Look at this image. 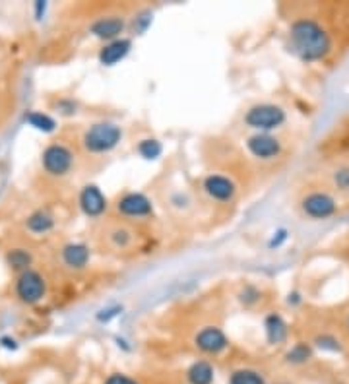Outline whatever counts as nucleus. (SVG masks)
<instances>
[{"label":"nucleus","instance_id":"aec40b11","mask_svg":"<svg viewBox=\"0 0 349 384\" xmlns=\"http://www.w3.org/2000/svg\"><path fill=\"white\" fill-rule=\"evenodd\" d=\"M8 264H10L14 270H27V266L32 264V256L30 253H25L23 248H14L8 253Z\"/></svg>","mask_w":349,"mask_h":384},{"label":"nucleus","instance_id":"6ab92c4d","mask_svg":"<svg viewBox=\"0 0 349 384\" xmlns=\"http://www.w3.org/2000/svg\"><path fill=\"white\" fill-rule=\"evenodd\" d=\"M25 122H30L33 128L37 130H43V132H53L55 130V120L51 117H47L43 113H37V111H32L25 115Z\"/></svg>","mask_w":349,"mask_h":384},{"label":"nucleus","instance_id":"5701e85b","mask_svg":"<svg viewBox=\"0 0 349 384\" xmlns=\"http://www.w3.org/2000/svg\"><path fill=\"white\" fill-rule=\"evenodd\" d=\"M317 345L322 350H330V352H339V341L330 338V336H320L317 338Z\"/></svg>","mask_w":349,"mask_h":384},{"label":"nucleus","instance_id":"1a4fd4ad","mask_svg":"<svg viewBox=\"0 0 349 384\" xmlns=\"http://www.w3.org/2000/svg\"><path fill=\"white\" fill-rule=\"evenodd\" d=\"M247 146L251 149L252 156H256V158H260V160H272V158H275V156L280 153V149H282L280 140L273 138L270 134H266V132L249 138Z\"/></svg>","mask_w":349,"mask_h":384},{"label":"nucleus","instance_id":"423d86ee","mask_svg":"<svg viewBox=\"0 0 349 384\" xmlns=\"http://www.w3.org/2000/svg\"><path fill=\"white\" fill-rule=\"evenodd\" d=\"M303 212L315 220H326L336 213V202L326 192H313L303 200Z\"/></svg>","mask_w":349,"mask_h":384},{"label":"nucleus","instance_id":"412c9836","mask_svg":"<svg viewBox=\"0 0 349 384\" xmlns=\"http://www.w3.org/2000/svg\"><path fill=\"white\" fill-rule=\"evenodd\" d=\"M138 151H140V156L146 158V160H155V158L161 156L164 148H161V144L157 140H142L140 146H138Z\"/></svg>","mask_w":349,"mask_h":384},{"label":"nucleus","instance_id":"f03ea898","mask_svg":"<svg viewBox=\"0 0 349 384\" xmlns=\"http://www.w3.org/2000/svg\"><path fill=\"white\" fill-rule=\"evenodd\" d=\"M122 138V132L113 122H98L89 127L84 134V146L91 153H105L111 151Z\"/></svg>","mask_w":349,"mask_h":384},{"label":"nucleus","instance_id":"9b49d317","mask_svg":"<svg viewBox=\"0 0 349 384\" xmlns=\"http://www.w3.org/2000/svg\"><path fill=\"white\" fill-rule=\"evenodd\" d=\"M204 189L214 200H219V202H227L235 194L233 181L227 179V177H223V175H210L204 181Z\"/></svg>","mask_w":349,"mask_h":384},{"label":"nucleus","instance_id":"393cba45","mask_svg":"<svg viewBox=\"0 0 349 384\" xmlns=\"http://www.w3.org/2000/svg\"><path fill=\"white\" fill-rule=\"evenodd\" d=\"M105 384H138L134 378H131L128 374H122V373H115L111 374L109 378L105 381Z\"/></svg>","mask_w":349,"mask_h":384},{"label":"nucleus","instance_id":"0eeeda50","mask_svg":"<svg viewBox=\"0 0 349 384\" xmlns=\"http://www.w3.org/2000/svg\"><path fill=\"white\" fill-rule=\"evenodd\" d=\"M80 208L89 217H98L107 210V200L95 184H87L84 186V191L80 192Z\"/></svg>","mask_w":349,"mask_h":384},{"label":"nucleus","instance_id":"2eb2a0df","mask_svg":"<svg viewBox=\"0 0 349 384\" xmlns=\"http://www.w3.org/2000/svg\"><path fill=\"white\" fill-rule=\"evenodd\" d=\"M214 367L207 361H196L190 365V369L186 371V381L188 384H212L214 383Z\"/></svg>","mask_w":349,"mask_h":384},{"label":"nucleus","instance_id":"dca6fc26","mask_svg":"<svg viewBox=\"0 0 349 384\" xmlns=\"http://www.w3.org/2000/svg\"><path fill=\"white\" fill-rule=\"evenodd\" d=\"M266 336L272 343H282L287 338V326L278 314H270L266 319Z\"/></svg>","mask_w":349,"mask_h":384},{"label":"nucleus","instance_id":"4be33fe9","mask_svg":"<svg viewBox=\"0 0 349 384\" xmlns=\"http://www.w3.org/2000/svg\"><path fill=\"white\" fill-rule=\"evenodd\" d=\"M311 359V350L305 343H297L291 348V352L287 353V361L289 363H305Z\"/></svg>","mask_w":349,"mask_h":384},{"label":"nucleus","instance_id":"39448f33","mask_svg":"<svg viewBox=\"0 0 349 384\" xmlns=\"http://www.w3.org/2000/svg\"><path fill=\"white\" fill-rule=\"evenodd\" d=\"M43 167L49 175H55V177H60V175H66L72 163H74V156L72 151L63 146V144H53L43 151Z\"/></svg>","mask_w":349,"mask_h":384},{"label":"nucleus","instance_id":"20e7f679","mask_svg":"<svg viewBox=\"0 0 349 384\" xmlns=\"http://www.w3.org/2000/svg\"><path fill=\"white\" fill-rule=\"evenodd\" d=\"M45 279L41 274L33 272V270H25L20 274L18 281H16V295L20 297L22 303L25 305H35L45 297Z\"/></svg>","mask_w":349,"mask_h":384},{"label":"nucleus","instance_id":"9d476101","mask_svg":"<svg viewBox=\"0 0 349 384\" xmlns=\"http://www.w3.org/2000/svg\"><path fill=\"white\" fill-rule=\"evenodd\" d=\"M119 212L131 217H142L152 213V202L138 192H131L119 200Z\"/></svg>","mask_w":349,"mask_h":384},{"label":"nucleus","instance_id":"4468645a","mask_svg":"<svg viewBox=\"0 0 349 384\" xmlns=\"http://www.w3.org/2000/svg\"><path fill=\"white\" fill-rule=\"evenodd\" d=\"M63 260H65L66 266L80 270L89 262V248L86 245H80V243L66 245L63 248Z\"/></svg>","mask_w":349,"mask_h":384},{"label":"nucleus","instance_id":"f8f14e48","mask_svg":"<svg viewBox=\"0 0 349 384\" xmlns=\"http://www.w3.org/2000/svg\"><path fill=\"white\" fill-rule=\"evenodd\" d=\"M131 51V41L128 39H117V41H111L109 45H105L99 53V61L105 66H113L117 64L120 58H124Z\"/></svg>","mask_w":349,"mask_h":384},{"label":"nucleus","instance_id":"f257e3e1","mask_svg":"<svg viewBox=\"0 0 349 384\" xmlns=\"http://www.w3.org/2000/svg\"><path fill=\"white\" fill-rule=\"evenodd\" d=\"M293 51L303 61H320L330 53V37L315 20H297L291 25Z\"/></svg>","mask_w":349,"mask_h":384},{"label":"nucleus","instance_id":"ddd939ff","mask_svg":"<svg viewBox=\"0 0 349 384\" xmlns=\"http://www.w3.org/2000/svg\"><path fill=\"white\" fill-rule=\"evenodd\" d=\"M124 30V21L120 18H101L91 25V33L99 39H113L117 41L120 33Z\"/></svg>","mask_w":349,"mask_h":384},{"label":"nucleus","instance_id":"b1692460","mask_svg":"<svg viewBox=\"0 0 349 384\" xmlns=\"http://www.w3.org/2000/svg\"><path fill=\"white\" fill-rule=\"evenodd\" d=\"M113 241L117 246H126L131 243V233L126 229H115L113 231Z\"/></svg>","mask_w":349,"mask_h":384},{"label":"nucleus","instance_id":"f3484780","mask_svg":"<svg viewBox=\"0 0 349 384\" xmlns=\"http://www.w3.org/2000/svg\"><path fill=\"white\" fill-rule=\"evenodd\" d=\"M53 225H55L53 215L43 212V210L32 213V215L27 217V229H30L32 233H47V231L53 229Z\"/></svg>","mask_w":349,"mask_h":384},{"label":"nucleus","instance_id":"6e6552de","mask_svg":"<svg viewBox=\"0 0 349 384\" xmlns=\"http://www.w3.org/2000/svg\"><path fill=\"white\" fill-rule=\"evenodd\" d=\"M194 341H196L198 350H202L204 353H210V355H218V353H221L229 345L225 334L219 330V328H214V326L198 332L196 340Z\"/></svg>","mask_w":349,"mask_h":384},{"label":"nucleus","instance_id":"a211bd4d","mask_svg":"<svg viewBox=\"0 0 349 384\" xmlns=\"http://www.w3.org/2000/svg\"><path fill=\"white\" fill-rule=\"evenodd\" d=\"M229 384H266V381L254 369H237L235 373H231Z\"/></svg>","mask_w":349,"mask_h":384},{"label":"nucleus","instance_id":"a878e982","mask_svg":"<svg viewBox=\"0 0 349 384\" xmlns=\"http://www.w3.org/2000/svg\"><path fill=\"white\" fill-rule=\"evenodd\" d=\"M336 184L341 191H349V169H339L336 173Z\"/></svg>","mask_w":349,"mask_h":384},{"label":"nucleus","instance_id":"7ed1b4c3","mask_svg":"<svg viewBox=\"0 0 349 384\" xmlns=\"http://www.w3.org/2000/svg\"><path fill=\"white\" fill-rule=\"evenodd\" d=\"M247 125L251 128H256V130H273V128L282 127L285 120V113L282 107L278 105H270V103H264V105H254L247 113Z\"/></svg>","mask_w":349,"mask_h":384}]
</instances>
